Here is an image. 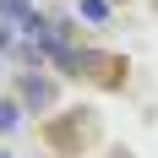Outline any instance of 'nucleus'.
<instances>
[{
  "instance_id": "f257e3e1",
  "label": "nucleus",
  "mask_w": 158,
  "mask_h": 158,
  "mask_svg": "<svg viewBox=\"0 0 158 158\" xmlns=\"http://www.w3.org/2000/svg\"><path fill=\"white\" fill-rule=\"evenodd\" d=\"M0 11L11 16L22 33H38V27H44V22H38V11H33V0H0Z\"/></svg>"
},
{
  "instance_id": "f03ea898",
  "label": "nucleus",
  "mask_w": 158,
  "mask_h": 158,
  "mask_svg": "<svg viewBox=\"0 0 158 158\" xmlns=\"http://www.w3.org/2000/svg\"><path fill=\"white\" fill-rule=\"evenodd\" d=\"M22 93H27V104H49V82H44V77H27Z\"/></svg>"
},
{
  "instance_id": "7ed1b4c3",
  "label": "nucleus",
  "mask_w": 158,
  "mask_h": 158,
  "mask_svg": "<svg viewBox=\"0 0 158 158\" xmlns=\"http://www.w3.org/2000/svg\"><path fill=\"white\" fill-rule=\"evenodd\" d=\"M82 16L87 22H109V0H82Z\"/></svg>"
},
{
  "instance_id": "20e7f679",
  "label": "nucleus",
  "mask_w": 158,
  "mask_h": 158,
  "mask_svg": "<svg viewBox=\"0 0 158 158\" xmlns=\"http://www.w3.org/2000/svg\"><path fill=\"white\" fill-rule=\"evenodd\" d=\"M16 120H22V109L16 104H0V131H16Z\"/></svg>"
}]
</instances>
